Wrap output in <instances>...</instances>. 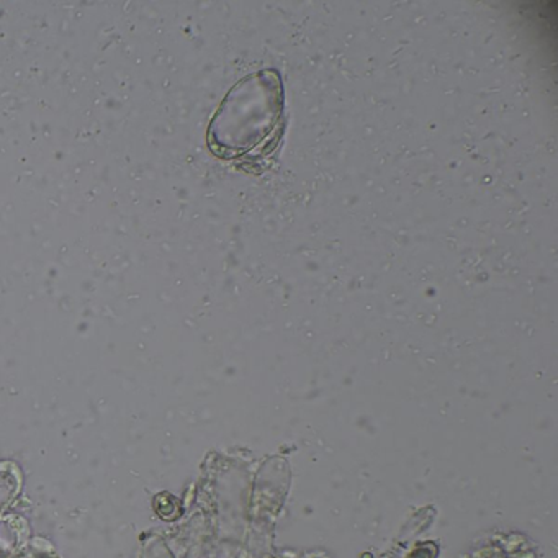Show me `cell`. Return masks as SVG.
I'll use <instances>...</instances> for the list:
<instances>
[{"instance_id": "cell-1", "label": "cell", "mask_w": 558, "mask_h": 558, "mask_svg": "<svg viewBox=\"0 0 558 558\" xmlns=\"http://www.w3.org/2000/svg\"><path fill=\"white\" fill-rule=\"evenodd\" d=\"M283 108V84L277 70L247 75L228 92L210 121L208 146L228 161L264 157L282 138Z\"/></svg>"}, {"instance_id": "cell-2", "label": "cell", "mask_w": 558, "mask_h": 558, "mask_svg": "<svg viewBox=\"0 0 558 558\" xmlns=\"http://www.w3.org/2000/svg\"><path fill=\"white\" fill-rule=\"evenodd\" d=\"M154 507H156L157 514H159L162 519H166V521H172V519H175V517L180 516L179 503H177L175 498H172V496H169V495L157 496L154 501Z\"/></svg>"}, {"instance_id": "cell-3", "label": "cell", "mask_w": 558, "mask_h": 558, "mask_svg": "<svg viewBox=\"0 0 558 558\" xmlns=\"http://www.w3.org/2000/svg\"><path fill=\"white\" fill-rule=\"evenodd\" d=\"M435 557H438V545L433 544V542H428V544H421L416 547L409 558H435Z\"/></svg>"}]
</instances>
